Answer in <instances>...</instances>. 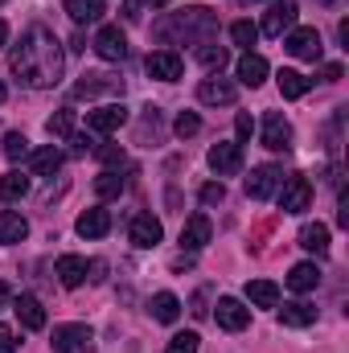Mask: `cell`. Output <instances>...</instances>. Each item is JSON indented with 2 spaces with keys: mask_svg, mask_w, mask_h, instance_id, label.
<instances>
[{
  "mask_svg": "<svg viewBox=\"0 0 349 353\" xmlns=\"http://www.w3.org/2000/svg\"><path fill=\"white\" fill-rule=\"evenodd\" d=\"M62 66H66L62 46H58V37H54L50 29H41V25H33V29L12 46V54H8V70L33 90L58 87V83H62Z\"/></svg>",
  "mask_w": 349,
  "mask_h": 353,
  "instance_id": "obj_1",
  "label": "cell"
},
{
  "mask_svg": "<svg viewBox=\"0 0 349 353\" xmlns=\"http://www.w3.org/2000/svg\"><path fill=\"white\" fill-rule=\"evenodd\" d=\"M214 33H218V17H214V8H201V4H193L185 12H173L169 21H161V37H181L189 46H206Z\"/></svg>",
  "mask_w": 349,
  "mask_h": 353,
  "instance_id": "obj_2",
  "label": "cell"
},
{
  "mask_svg": "<svg viewBox=\"0 0 349 353\" xmlns=\"http://www.w3.org/2000/svg\"><path fill=\"white\" fill-rule=\"evenodd\" d=\"M312 205V185H308V176H288L283 185H279V210L283 214H304Z\"/></svg>",
  "mask_w": 349,
  "mask_h": 353,
  "instance_id": "obj_3",
  "label": "cell"
},
{
  "mask_svg": "<svg viewBox=\"0 0 349 353\" xmlns=\"http://www.w3.org/2000/svg\"><path fill=\"white\" fill-rule=\"evenodd\" d=\"M296 12H300L296 0H275V4L267 8V17H263L259 33H267V37H283L288 29H296Z\"/></svg>",
  "mask_w": 349,
  "mask_h": 353,
  "instance_id": "obj_4",
  "label": "cell"
},
{
  "mask_svg": "<svg viewBox=\"0 0 349 353\" xmlns=\"http://www.w3.org/2000/svg\"><path fill=\"white\" fill-rule=\"evenodd\" d=\"M214 321H218L226 333H243V329L251 325V308H247L243 300H235V296H222V300L214 304Z\"/></svg>",
  "mask_w": 349,
  "mask_h": 353,
  "instance_id": "obj_5",
  "label": "cell"
},
{
  "mask_svg": "<svg viewBox=\"0 0 349 353\" xmlns=\"http://www.w3.org/2000/svg\"><path fill=\"white\" fill-rule=\"evenodd\" d=\"M94 54H99L103 62H123V58H128V37H123V29H119V25H103V29L94 33Z\"/></svg>",
  "mask_w": 349,
  "mask_h": 353,
  "instance_id": "obj_6",
  "label": "cell"
},
{
  "mask_svg": "<svg viewBox=\"0 0 349 353\" xmlns=\"http://www.w3.org/2000/svg\"><path fill=\"white\" fill-rule=\"evenodd\" d=\"M283 50H288L292 58H308V62H317L325 46H321V33H317L312 25H300V29H292V33H288Z\"/></svg>",
  "mask_w": 349,
  "mask_h": 353,
  "instance_id": "obj_7",
  "label": "cell"
},
{
  "mask_svg": "<svg viewBox=\"0 0 349 353\" xmlns=\"http://www.w3.org/2000/svg\"><path fill=\"white\" fill-rule=\"evenodd\" d=\"M279 185H283V169L259 165V169H251V176H247V197H251V201H267Z\"/></svg>",
  "mask_w": 349,
  "mask_h": 353,
  "instance_id": "obj_8",
  "label": "cell"
},
{
  "mask_svg": "<svg viewBox=\"0 0 349 353\" xmlns=\"http://www.w3.org/2000/svg\"><path fill=\"white\" fill-rule=\"evenodd\" d=\"M144 66H148V79H161V83H177L181 70H185V62H181L177 50H152Z\"/></svg>",
  "mask_w": 349,
  "mask_h": 353,
  "instance_id": "obj_9",
  "label": "cell"
},
{
  "mask_svg": "<svg viewBox=\"0 0 349 353\" xmlns=\"http://www.w3.org/2000/svg\"><path fill=\"white\" fill-rule=\"evenodd\" d=\"M123 123H128V107H123V103H107V107H94V111H87V128H90V132H99V136L119 132Z\"/></svg>",
  "mask_w": 349,
  "mask_h": 353,
  "instance_id": "obj_10",
  "label": "cell"
},
{
  "mask_svg": "<svg viewBox=\"0 0 349 353\" xmlns=\"http://www.w3.org/2000/svg\"><path fill=\"white\" fill-rule=\"evenodd\" d=\"M128 239H132L140 251H152V247L165 239V230H161V218H152V214H136V218H132V230H128Z\"/></svg>",
  "mask_w": 349,
  "mask_h": 353,
  "instance_id": "obj_11",
  "label": "cell"
},
{
  "mask_svg": "<svg viewBox=\"0 0 349 353\" xmlns=\"http://www.w3.org/2000/svg\"><path fill=\"white\" fill-rule=\"evenodd\" d=\"M206 161H210V169L218 176H235L243 169V144H214Z\"/></svg>",
  "mask_w": 349,
  "mask_h": 353,
  "instance_id": "obj_12",
  "label": "cell"
},
{
  "mask_svg": "<svg viewBox=\"0 0 349 353\" xmlns=\"http://www.w3.org/2000/svg\"><path fill=\"white\" fill-rule=\"evenodd\" d=\"M50 345H54V353H79L90 345V329L87 325H58Z\"/></svg>",
  "mask_w": 349,
  "mask_h": 353,
  "instance_id": "obj_13",
  "label": "cell"
},
{
  "mask_svg": "<svg viewBox=\"0 0 349 353\" xmlns=\"http://www.w3.org/2000/svg\"><path fill=\"white\" fill-rule=\"evenodd\" d=\"M292 144V123L279 115V111H271L267 119H263V148H271V152H283Z\"/></svg>",
  "mask_w": 349,
  "mask_h": 353,
  "instance_id": "obj_14",
  "label": "cell"
},
{
  "mask_svg": "<svg viewBox=\"0 0 349 353\" xmlns=\"http://www.w3.org/2000/svg\"><path fill=\"white\" fill-rule=\"evenodd\" d=\"M210 234H214L210 218H206V214H193V218L181 226V247H185V251H201V247L210 243Z\"/></svg>",
  "mask_w": 349,
  "mask_h": 353,
  "instance_id": "obj_15",
  "label": "cell"
},
{
  "mask_svg": "<svg viewBox=\"0 0 349 353\" xmlns=\"http://www.w3.org/2000/svg\"><path fill=\"white\" fill-rule=\"evenodd\" d=\"M12 312H17V321H21L29 333L46 329V308H41L37 296H17V300H12Z\"/></svg>",
  "mask_w": 349,
  "mask_h": 353,
  "instance_id": "obj_16",
  "label": "cell"
},
{
  "mask_svg": "<svg viewBox=\"0 0 349 353\" xmlns=\"http://www.w3.org/2000/svg\"><path fill=\"white\" fill-rule=\"evenodd\" d=\"M197 99H201V103H210V107H218V103L226 107V103H235V99H239V87H235V83H226V79H206V83L197 87Z\"/></svg>",
  "mask_w": 349,
  "mask_h": 353,
  "instance_id": "obj_17",
  "label": "cell"
},
{
  "mask_svg": "<svg viewBox=\"0 0 349 353\" xmlns=\"http://www.w3.org/2000/svg\"><path fill=\"white\" fill-rule=\"evenodd\" d=\"M74 230L83 234V239H103L107 230H111V214L107 210H87V214H79V222H74Z\"/></svg>",
  "mask_w": 349,
  "mask_h": 353,
  "instance_id": "obj_18",
  "label": "cell"
},
{
  "mask_svg": "<svg viewBox=\"0 0 349 353\" xmlns=\"http://www.w3.org/2000/svg\"><path fill=\"white\" fill-rule=\"evenodd\" d=\"M312 321H317V308L308 300H296V304L279 308V325H288V329H308Z\"/></svg>",
  "mask_w": 349,
  "mask_h": 353,
  "instance_id": "obj_19",
  "label": "cell"
},
{
  "mask_svg": "<svg viewBox=\"0 0 349 353\" xmlns=\"http://www.w3.org/2000/svg\"><path fill=\"white\" fill-rule=\"evenodd\" d=\"M87 279V259L83 255H62L58 259V283L62 288H83Z\"/></svg>",
  "mask_w": 349,
  "mask_h": 353,
  "instance_id": "obj_20",
  "label": "cell"
},
{
  "mask_svg": "<svg viewBox=\"0 0 349 353\" xmlns=\"http://www.w3.org/2000/svg\"><path fill=\"white\" fill-rule=\"evenodd\" d=\"M263 79H267V62H263L259 54H243L239 58V83L243 87H263Z\"/></svg>",
  "mask_w": 349,
  "mask_h": 353,
  "instance_id": "obj_21",
  "label": "cell"
},
{
  "mask_svg": "<svg viewBox=\"0 0 349 353\" xmlns=\"http://www.w3.org/2000/svg\"><path fill=\"white\" fill-rule=\"evenodd\" d=\"M29 169H33V176H54L58 169H62V148H37L33 157H29Z\"/></svg>",
  "mask_w": 349,
  "mask_h": 353,
  "instance_id": "obj_22",
  "label": "cell"
},
{
  "mask_svg": "<svg viewBox=\"0 0 349 353\" xmlns=\"http://www.w3.org/2000/svg\"><path fill=\"white\" fill-rule=\"evenodd\" d=\"M25 234H29V222H25L17 210H4V214H0V243L12 247V243H21Z\"/></svg>",
  "mask_w": 349,
  "mask_h": 353,
  "instance_id": "obj_23",
  "label": "cell"
},
{
  "mask_svg": "<svg viewBox=\"0 0 349 353\" xmlns=\"http://www.w3.org/2000/svg\"><path fill=\"white\" fill-rule=\"evenodd\" d=\"M300 247L312 251V255H325V251H329V226H325V222H308V226L300 230Z\"/></svg>",
  "mask_w": 349,
  "mask_h": 353,
  "instance_id": "obj_24",
  "label": "cell"
},
{
  "mask_svg": "<svg viewBox=\"0 0 349 353\" xmlns=\"http://www.w3.org/2000/svg\"><path fill=\"white\" fill-rule=\"evenodd\" d=\"M148 312H152L161 325H173L177 316H181V300H177L173 292H157V296H152V304H148Z\"/></svg>",
  "mask_w": 349,
  "mask_h": 353,
  "instance_id": "obj_25",
  "label": "cell"
},
{
  "mask_svg": "<svg viewBox=\"0 0 349 353\" xmlns=\"http://www.w3.org/2000/svg\"><path fill=\"white\" fill-rule=\"evenodd\" d=\"M247 300H251L255 308H275V304H279V288H275L271 279H251V283H247Z\"/></svg>",
  "mask_w": 349,
  "mask_h": 353,
  "instance_id": "obj_26",
  "label": "cell"
},
{
  "mask_svg": "<svg viewBox=\"0 0 349 353\" xmlns=\"http://www.w3.org/2000/svg\"><path fill=\"white\" fill-rule=\"evenodd\" d=\"M317 283H321L317 263H296L292 271H288V288H292V292H312Z\"/></svg>",
  "mask_w": 349,
  "mask_h": 353,
  "instance_id": "obj_27",
  "label": "cell"
},
{
  "mask_svg": "<svg viewBox=\"0 0 349 353\" xmlns=\"http://www.w3.org/2000/svg\"><path fill=\"white\" fill-rule=\"evenodd\" d=\"M275 83H279V94L283 99H300V94H308V87H312V79H304L300 70H279Z\"/></svg>",
  "mask_w": 349,
  "mask_h": 353,
  "instance_id": "obj_28",
  "label": "cell"
},
{
  "mask_svg": "<svg viewBox=\"0 0 349 353\" xmlns=\"http://www.w3.org/2000/svg\"><path fill=\"white\" fill-rule=\"evenodd\" d=\"M66 12L74 25H90L103 17V0H66Z\"/></svg>",
  "mask_w": 349,
  "mask_h": 353,
  "instance_id": "obj_29",
  "label": "cell"
},
{
  "mask_svg": "<svg viewBox=\"0 0 349 353\" xmlns=\"http://www.w3.org/2000/svg\"><path fill=\"white\" fill-rule=\"evenodd\" d=\"M103 90H123V83H115L107 74H83V83L74 87V94L79 99H90V94H103Z\"/></svg>",
  "mask_w": 349,
  "mask_h": 353,
  "instance_id": "obj_30",
  "label": "cell"
},
{
  "mask_svg": "<svg viewBox=\"0 0 349 353\" xmlns=\"http://www.w3.org/2000/svg\"><path fill=\"white\" fill-rule=\"evenodd\" d=\"M29 193V176L25 173H4L0 176V201H21Z\"/></svg>",
  "mask_w": 349,
  "mask_h": 353,
  "instance_id": "obj_31",
  "label": "cell"
},
{
  "mask_svg": "<svg viewBox=\"0 0 349 353\" xmlns=\"http://www.w3.org/2000/svg\"><path fill=\"white\" fill-rule=\"evenodd\" d=\"M46 132H50V136H62V140H70V136H74V107H62V111H54V115L46 119Z\"/></svg>",
  "mask_w": 349,
  "mask_h": 353,
  "instance_id": "obj_32",
  "label": "cell"
},
{
  "mask_svg": "<svg viewBox=\"0 0 349 353\" xmlns=\"http://www.w3.org/2000/svg\"><path fill=\"white\" fill-rule=\"evenodd\" d=\"M94 193H99L103 201H111V197H119V193H123V176L115 173V169H103V173L94 176Z\"/></svg>",
  "mask_w": 349,
  "mask_h": 353,
  "instance_id": "obj_33",
  "label": "cell"
},
{
  "mask_svg": "<svg viewBox=\"0 0 349 353\" xmlns=\"http://www.w3.org/2000/svg\"><path fill=\"white\" fill-rule=\"evenodd\" d=\"M197 62H201L206 70H222V66L230 62V54H226V46H214V41H206V46H197Z\"/></svg>",
  "mask_w": 349,
  "mask_h": 353,
  "instance_id": "obj_34",
  "label": "cell"
},
{
  "mask_svg": "<svg viewBox=\"0 0 349 353\" xmlns=\"http://www.w3.org/2000/svg\"><path fill=\"white\" fill-rule=\"evenodd\" d=\"M230 37H235V46H243V50L251 54V46L259 41V29H255L251 21H235V25H230Z\"/></svg>",
  "mask_w": 349,
  "mask_h": 353,
  "instance_id": "obj_35",
  "label": "cell"
},
{
  "mask_svg": "<svg viewBox=\"0 0 349 353\" xmlns=\"http://www.w3.org/2000/svg\"><path fill=\"white\" fill-rule=\"evenodd\" d=\"M4 157H8V161H25V157H29V140H25L21 132H8V136H4Z\"/></svg>",
  "mask_w": 349,
  "mask_h": 353,
  "instance_id": "obj_36",
  "label": "cell"
},
{
  "mask_svg": "<svg viewBox=\"0 0 349 353\" xmlns=\"http://www.w3.org/2000/svg\"><path fill=\"white\" fill-rule=\"evenodd\" d=\"M173 132L181 136V140H189V136H197V132H201V119H197L193 111H181V115L173 119Z\"/></svg>",
  "mask_w": 349,
  "mask_h": 353,
  "instance_id": "obj_37",
  "label": "cell"
},
{
  "mask_svg": "<svg viewBox=\"0 0 349 353\" xmlns=\"http://www.w3.org/2000/svg\"><path fill=\"white\" fill-rule=\"evenodd\" d=\"M165 353H197V333H177Z\"/></svg>",
  "mask_w": 349,
  "mask_h": 353,
  "instance_id": "obj_38",
  "label": "cell"
},
{
  "mask_svg": "<svg viewBox=\"0 0 349 353\" xmlns=\"http://www.w3.org/2000/svg\"><path fill=\"white\" fill-rule=\"evenodd\" d=\"M226 197V189H222V181H210V185H201V201L206 205H218Z\"/></svg>",
  "mask_w": 349,
  "mask_h": 353,
  "instance_id": "obj_39",
  "label": "cell"
},
{
  "mask_svg": "<svg viewBox=\"0 0 349 353\" xmlns=\"http://www.w3.org/2000/svg\"><path fill=\"white\" fill-rule=\"evenodd\" d=\"M235 132H239V140H251V132H255V119H251L247 111H239V115H235Z\"/></svg>",
  "mask_w": 349,
  "mask_h": 353,
  "instance_id": "obj_40",
  "label": "cell"
},
{
  "mask_svg": "<svg viewBox=\"0 0 349 353\" xmlns=\"http://www.w3.org/2000/svg\"><path fill=\"white\" fill-rule=\"evenodd\" d=\"M94 152H99V161H107V165H123V148H115V144H99Z\"/></svg>",
  "mask_w": 349,
  "mask_h": 353,
  "instance_id": "obj_41",
  "label": "cell"
},
{
  "mask_svg": "<svg viewBox=\"0 0 349 353\" xmlns=\"http://www.w3.org/2000/svg\"><path fill=\"white\" fill-rule=\"evenodd\" d=\"M70 144H74V157H83V152H94V148H99L94 136H70Z\"/></svg>",
  "mask_w": 349,
  "mask_h": 353,
  "instance_id": "obj_42",
  "label": "cell"
},
{
  "mask_svg": "<svg viewBox=\"0 0 349 353\" xmlns=\"http://www.w3.org/2000/svg\"><path fill=\"white\" fill-rule=\"evenodd\" d=\"M0 353H17V337H12L4 325H0Z\"/></svg>",
  "mask_w": 349,
  "mask_h": 353,
  "instance_id": "obj_43",
  "label": "cell"
},
{
  "mask_svg": "<svg viewBox=\"0 0 349 353\" xmlns=\"http://www.w3.org/2000/svg\"><path fill=\"white\" fill-rule=\"evenodd\" d=\"M321 79H325V83H337V79H341V66H337V62L321 66Z\"/></svg>",
  "mask_w": 349,
  "mask_h": 353,
  "instance_id": "obj_44",
  "label": "cell"
},
{
  "mask_svg": "<svg viewBox=\"0 0 349 353\" xmlns=\"http://www.w3.org/2000/svg\"><path fill=\"white\" fill-rule=\"evenodd\" d=\"M123 21H140V0H123Z\"/></svg>",
  "mask_w": 349,
  "mask_h": 353,
  "instance_id": "obj_45",
  "label": "cell"
},
{
  "mask_svg": "<svg viewBox=\"0 0 349 353\" xmlns=\"http://www.w3.org/2000/svg\"><path fill=\"white\" fill-rule=\"evenodd\" d=\"M87 271H90V279H94V283H99V279H103V271H107V263H99V259H94V263H90Z\"/></svg>",
  "mask_w": 349,
  "mask_h": 353,
  "instance_id": "obj_46",
  "label": "cell"
},
{
  "mask_svg": "<svg viewBox=\"0 0 349 353\" xmlns=\"http://www.w3.org/2000/svg\"><path fill=\"white\" fill-rule=\"evenodd\" d=\"M337 41L349 50V21H341V25H337Z\"/></svg>",
  "mask_w": 349,
  "mask_h": 353,
  "instance_id": "obj_47",
  "label": "cell"
},
{
  "mask_svg": "<svg viewBox=\"0 0 349 353\" xmlns=\"http://www.w3.org/2000/svg\"><path fill=\"white\" fill-rule=\"evenodd\" d=\"M4 41H8V25L0 21V46H4Z\"/></svg>",
  "mask_w": 349,
  "mask_h": 353,
  "instance_id": "obj_48",
  "label": "cell"
},
{
  "mask_svg": "<svg viewBox=\"0 0 349 353\" xmlns=\"http://www.w3.org/2000/svg\"><path fill=\"white\" fill-rule=\"evenodd\" d=\"M144 4H152V8H165V4H169V0H144Z\"/></svg>",
  "mask_w": 349,
  "mask_h": 353,
  "instance_id": "obj_49",
  "label": "cell"
},
{
  "mask_svg": "<svg viewBox=\"0 0 349 353\" xmlns=\"http://www.w3.org/2000/svg\"><path fill=\"white\" fill-rule=\"evenodd\" d=\"M321 4H325V8H337V4H341V0H321Z\"/></svg>",
  "mask_w": 349,
  "mask_h": 353,
  "instance_id": "obj_50",
  "label": "cell"
},
{
  "mask_svg": "<svg viewBox=\"0 0 349 353\" xmlns=\"http://www.w3.org/2000/svg\"><path fill=\"white\" fill-rule=\"evenodd\" d=\"M4 99H8V87H4V83H0V103H4Z\"/></svg>",
  "mask_w": 349,
  "mask_h": 353,
  "instance_id": "obj_51",
  "label": "cell"
},
{
  "mask_svg": "<svg viewBox=\"0 0 349 353\" xmlns=\"http://www.w3.org/2000/svg\"><path fill=\"white\" fill-rule=\"evenodd\" d=\"M4 296H8V288H4V283H0V300H4Z\"/></svg>",
  "mask_w": 349,
  "mask_h": 353,
  "instance_id": "obj_52",
  "label": "cell"
}]
</instances>
